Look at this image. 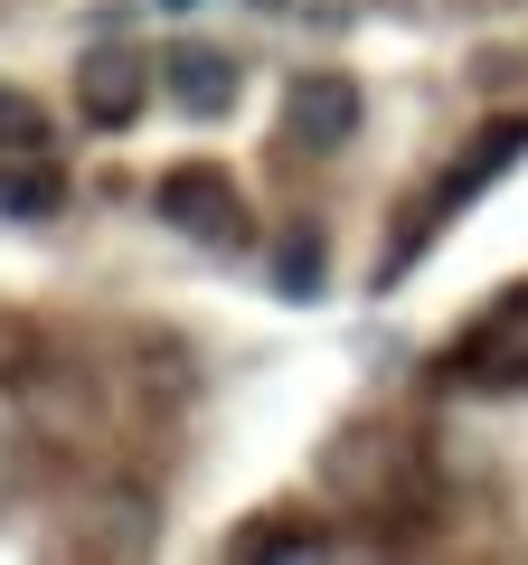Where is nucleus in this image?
<instances>
[{"mask_svg": "<svg viewBox=\"0 0 528 565\" xmlns=\"http://www.w3.org/2000/svg\"><path fill=\"white\" fill-rule=\"evenodd\" d=\"M330 490H340V500H359V509H415V452L397 444V434H340V444H330Z\"/></svg>", "mask_w": 528, "mask_h": 565, "instance_id": "obj_1", "label": "nucleus"}, {"mask_svg": "<svg viewBox=\"0 0 528 565\" xmlns=\"http://www.w3.org/2000/svg\"><path fill=\"white\" fill-rule=\"evenodd\" d=\"M151 217H170L180 236H199V245H236V236H245V199H236V180H226V170H208V161L161 170V189H151Z\"/></svg>", "mask_w": 528, "mask_h": 565, "instance_id": "obj_2", "label": "nucleus"}, {"mask_svg": "<svg viewBox=\"0 0 528 565\" xmlns=\"http://www.w3.org/2000/svg\"><path fill=\"white\" fill-rule=\"evenodd\" d=\"M359 114H368V95L340 76V66H311V76H293V95H284V132L303 141V151H349V141H359Z\"/></svg>", "mask_w": 528, "mask_h": 565, "instance_id": "obj_3", "label": "nucleus"}, {"mask_svg": "<svg viewBox=\"0 0 528 565\" xmlns=\"http://www.w3.org/2000/svg\"><path fill=\"white\" fill-rule=\"evenodd\" d=\"M453 377L463 386H528V292H509L500 311H482V321L463 330V349H453Z\"/></svg>", "mask_w": 528, "mask_h": 565, "instance_id": "obj_4", "label": "nucleus"}, {"mask_svg": "<svg viewBox=\"0 0 528 565\" xmlns=\"http://www.w3.org/2000/svg\"><path fill=\"white\" fill-rule=\"evenodd\" d=\"M142 104H151V57H133V47H95V57H76V114L95 122V132L142 122Z\"/></svg>", "mask_w": 528, "mask_h": 565, "instance_id": "obj_5", "label": "nucleus"}, {"mask_svg": "<svg viewBox=\"0 0 528 565\" xmlns=\"http://www.w3.org/2000/svg\"><path fill=\"white\" fill-rule=\"evenodd\" d=\"M509 161H528V114H500V122H482L472 132V151L444 170V189H434V207H463V199H482L490 180H500Z\"/></svg>", "mask_w": 528, "mask_h": 565, "instance_id": "obj_6", "label": "nucleus"}, {"mask_svg": "<svg viewBox=\"0 0 528 565\" xmlns=\"http://www.w3.org/2000/svg\"><path fill=\"white\" fill-rule=\"evenodd\" d=\"M161 85L189 104V114H226V104H236V66H226L218 47H180V57H161Z\"/></svg>", "mask_w": 528, "mask_h": 565, "instance_id": "obj_7", "label": "nucleus"}, {"mask_svg": "<svg viewBox=\"0 0 528 565\" xmlns=\"http://www.w3.org/2000/svg\"><path fill=\"white\" fill-rule=\"evenodd\" d=\"M57 207H66V180L47 170V151H10V170H0V217L39 226V217H57Z\"/></svg>", "mask_w": 528, "mask_h": 565, "instance_id": "obj_8", "label": "nucleus"}, {"mask_svg": "<svg viewBox=\"0 0 528 565\" xmlns=\"http://www.w3.org/2000/svg\"><path fill=\"white\" fill-rule=\"evenodd\" d=\"M321 274H330V236H321V226L284 236V255H274V292H284V302H311V292H321Z\"/></svg>", "mask_w": 528, "mask_h": 565, "instance_id": "obj_9", "label": "nucleus"}, {"mask_svg": "<svg viewBox=\"0 0 528 565\" xmlns=\"http://www.w3.org/2000/svg\"><path fill=\"white\" fill-rule=\"evenodd\" d=\"M0 151H47V104L0 85Z\"/></svg>", "mask_w": 528, "mask_h": 565, "instance_id": "obj_10", "label": "nucleus"}, {"mask_svg": "<svg viewBox=\"0 0 528 565\" xmlns=\"http://www.w3.org/2000/svg\"><path fill=\"white\" fill-rule=\"evenodd\" d=\"M170 10H189V0H170Z\"/></svg>", "mask_w": 528, "mask_h": 565, "instance_id": "obj_11", "label": "nucleus"}]
</instances>
